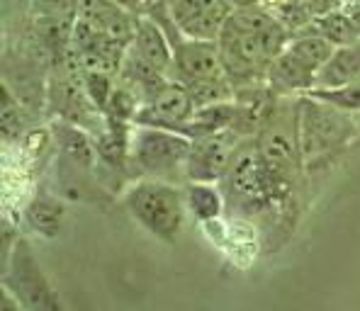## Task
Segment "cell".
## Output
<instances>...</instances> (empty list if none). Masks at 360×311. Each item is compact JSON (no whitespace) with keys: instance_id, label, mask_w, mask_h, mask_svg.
Here are the masks:
<instances>
[{"instance_id":"29","label":"cell","mask_w":360,"mask_h":311,"mask_svg":"<svg viewBox=\"0 0 360 311\" xmlns=\"http://www.w3.org/2000/svg\"><path fill=\"white\" fill-rule=\"evenodd\" d=\"M302 3H304V5H309V10H311V13H319V3H321V0H302Z\"/></svg>"},{"instance_id":"8","label":"cell","mask_w":360,"mask_h":311,"mask_svg":"<svg viewBox=\"0 0 360 311\" xmlns=\"http://www.w3.org/2000/svg\"><path fill=\"white\" fill-rule=\"evenodd\" d=\"M195 114V102L188 86L178 78H168L156 95L146 105H141L134 117V124H149V126H163L180 134L190 136V119Z\"/></svg>"},{"instance_id":"10","label":"cell","mask_w":360,"mask_h":311,"mask_svg":"<svg viewBox=\"0 0 360 311\" xmlns=\"http://www.w3.org/2000/svg\"><path fill=\"white\" fill-rule=\"evenodd\" d=\"M221 76H226V71L217 41L183 37V39L173 44L171 78H178L183 83H193V81L221 78Z\"/></svg>"},{"instance_id":"16","label":"cell","mask_w":360,"mask_h":311,"mask_svg":"<svg viewBox=\"0 0 360 311\" xmlns=\"http://www.w3.org/2000/svg\"><path fill=\"white\" fill-rule=\"evenodd\" d=\"M63 219H66V207L54 194L39 192L25 207V221L34 234L44 236V239H56L61 234Z\"/></svg>"},{"instance_id":"28","label":"cell","mask_w":360,"mask_h":311,"mask_svg":"<svg viewBox=\"0 0 360 311\" xmlns=\"http://www.w3.org/2000/svg\"><path fill=\"white\" fill-rule=\"evenodd\" d=\"M115 3H120L122 8L131 10V13H141V8H144L146 0H115Z\"/></svg>"},{"instance_id":"19","label":"cell","mask_w":360,"mask_h":311,"mask_svg":"<svg viewBox=\"0 0 360 311\" xmlns=\"http://www.w3.org/2000/svg\"><path fill=\"white\" fill-rule=\"evenodd\" d=\"M309 27L319 32L321 37H326L333 46H346V44H356V41H360L358 27L353 25L351 15L346 13L343 5L341 8H333V10H326V13L314 15Z\"/></svg>"},{"instance_id":"22","label":"cell","mask_w":360,"mask_h":311,"mask_svg":"<svg viewBox=\"0 0 360 311\" xmlns=\"http://www.w3.org/2000/svg\"><path fill=\"white\" fill-rule=\"evenodd\" d=\"M185 86H188L190 95H193L195 107H205V105H214V102H229V100H234V91H236L226 76L193 81V83H185Z\"/></svg>"},{"instance_id":"12","label":"cell","mask_w":360,"mask_h":311,"mask_svg":"<svg viewBox=\"0 0 360 311\" xmlns=\"http://www.w3.org/2000/svg\"><path fill=\"white\" fill-rule=\"evenodd\" d=\"M129 49L134 51L139 59H144L149 66L158 68L161 73H166L171 78L173 71V44L168 39L166 29L151 20L149 15L136 13V25H134V37H131Z\"/></svg>"},{"instance_id":"7","label":"cell","mask_w":360,"mask_h":311,"mask_svg":"<svg viewBox=\"0 0 360 311\" xmlns=\"http://www.w3.org/2000/svg\"><path fill=\"white\" fill-rule=\"evenodd\" d=\"M241 141L243 136L234 129L212 131L193 139L188 161H185V178L200 183H219Z\"/></svg>"},{"instance_id":"3","label":"cell","mask_w":360,"mask_h":311,"mask_svg":"<svg viewBox=\"0 0 360 311\" xmlns=\"http://www.w3.org/2000/svg\"><path fill=\"white\" fill-rule=\"evenodd\" d=\"M295 107H297V134L304 166L341 151L346 144H351L358 131L351 112L307 93L297 95Z\"/></svg>"},{"instance_id":"27","label":"cell","mask_w":360,"mask_h":311,"mask_svg":"<svg viewBox=\"0 0 360 311\" xmlns=\"http://www.w3.org/2000/svg\"><path fill=\"white\" fill-rule=\"evenodd\" d=\"M343 8H346V13L351 15L353 25L358 27V34H360V3H346Z\"/></svg>"},{"instance_id":"2","label":"cell","mask_w":360,"mask_h":311,"mask_svg":"<svg viewBox=\"0 0 360 311\" xmlns=\"http://www.w3.org/2000/svg\"><path fill=\"white\" fill-rule=\"evenodd\" d=\"M219 183L221 192L226 197V204L231 209H236L239 214H243V217L263 214L278 199L285 197L280 192V187L275 185V180L270 178L253 139L241 141Z\"/></svg>"},{"instance_id":"14","label":"cell","mask_w":360,"mask_h":311,"mask_svg":"<svg viewBox=\"0 0 360 311\" xmlns=\"http://www.w3.org/2000/svg\"><path fill=\"white\" fill-rule=\"evenodd\" d=\"M266 83L280 98H285V95L292 98V95H304L314 88L316 73L309 66H304L295 54H290L288 46H285V51H280L270 61L266 71Z\"/></svg>"},{"instance_id":"5","label":"cell","mask_w":360,"mask_h":311,"mask_svg":"<svg viewBox=\"0 0 360 311\" xmlns=\"http://www.w3.org/2000/svg\"><path fill=\"white\" fill-rule=\"evenodd\" d=\"M3 287L22 304V311H61L63 304L46 280L39 260L32 253L25 236H18L15 244L5 251Z\"/></svg>"},{"instance_id":"6","label":"cell","mask_w":360,"mask_h":311,"mask_svg":"<svg viewBox=\"0 0 360 311\" xmlns=\"http://www.w3.org/2000/svg\"><path fill=\"white\" fill-rule=\"evenodd\" d=\"M193 139L180 131L163 126L134 124L131 129V154L129 163L149 178H171L176 173L185 176V161L190 154Z\"/></svg>"},{"instance_id":"21","label":"cell","mask_w":360,"mask_h":311,"mask_svg":"<svg viewBox=\"0 0 360 311\" xmlns=\"http://www.w3.org/2000/svg\"><path fill=\"white\" fill-rule=\"evenodd\" d=\"M0 131H3L5 141H15L25 129V112L22 105H20L15 91H10V83L3 81L0 88Z\"/></svg>"},{"instance_id":"23","label":"cell","mask_w":360,"mask_h":311,"mask_svg":"<svg viewBox=\"0 0 360 311\" xmlns=\"http://www.w3.org/2000/svg\"><path fill=\"white\" fill-rule=\"evenodd\" d=\"M307 95L324 100V102H329L338 110H346V112H360V81L346 83V86L338 88H311Z\"/></svg>"},{"instance_id":"20","label":"cell","mask_w":360,"mask_h":311,"mask_svg":"<svg viewBox=\"0 0 360 311\" xmlns=\"http://www.w3.org/2000/svg\"><path fill=\"white\" fill-rule=\"evenodd\" d=\"M231 122H234V100L205 105V107H195L188 134L190 139H198V136L212 134V131L231 129Z\"/></svg>"},{"instance_id":"25","label":"cell","mask_w":360,"mask_h":311,"mask_svg":"<svg viewBox=\"0 0 360 311\" xmlns=\"http://www.w3.org/2000/svg\"><path fill=\"white\" fill-rule=\"evenodd\" d=\"M81 0H32V18L76 20Z\"/></svg>"},{"instance_id":"15","label":"cell","mask_w":360,"mask_h":311,"mask_svg":"<svg viewBox=\"0 0 360 311\" xmlns=\"http://www.w3.org/2000/svg\"><path fill=\"white\" fill-rule=\"evenodd\" d=\"M360 81V41L336 46L331 59L316 71L314 88H338Z\"/></svg>"},{"instance_id":"30","label":"cell","mask_w":360,"mask_h":311,"mask_svg":"<svg viewBox=\"0 0 360 311\" xmlns=\"http://www.w3.org/2000/svg\"><path fill=\"white\" fill-rule=\"evenodd\" d=\"M346 3H360V0H343V5H346Z\"/></svg>"},{"instance_id":"24","label":"cell","mask_w":360,"mask_h":311,"mask_svg":"<svg viewBox=\"0 0 360 311\" xmlns=\"http://www.w3.org/2000/svg\"><path fill=\"white\" fill-rule=\"evenodd\" d=\"M115 83H117V76H112V73L83 71V86H86V93L100 112H105V107H108V100L115 91Z\"/></svg>"},{"instance_id":"13","label":"cell","mask_w":360,"mask_h":311,"mask_svg":"<svg viewBox=\"0 0 360 311\" xmlns=\"http://www.w3.org/2000/svg\"><path fill=\"white\" fill-rule=\"evenodd\" d=\"M54 139L59 144L61 166H68L73 173H88L93 171L98 154H95V141L88 134V129L68 122V119H56L51 124Z\"/></svg>"},{"instance_id":"17","label":"cell","mask_w":360,"mask_h":311,"mask_svg":"<svg viewBox=\"0 0 360 311\" xmlns=\"http://www.w3.org/2000/svg\"><path fill=\"white\" fill-rule=\"evenodd\" d=\"M185 204H188V214L195 221H217L221 217L226 207V197L217 183H200V180H188L185 187Z\"/></svg>"},{"instance_id":"26","label":"cell","mask_w":360,"mask_h":311,"mask_svg":"<svg viewBox=\"0 0 360 311\" xmlns=\"http://www.w3.org/2000/svg\"><path fill=\"white\" fill-rule=\"evenodd\" d=\"M268 0H231L234 10H246V8H266Z\"/></svg>"},{"instance_id":"18","label":"cell","mask_w":360,"mask_h":311,"mask_svg":"<svg viewBox=\"0 0 360 311\" xmlns=\"http://www.w3.org/2000/svg\"><path fill=\"white\" fill-rule=\"evenodd\" d=\"M333 49H336V46H333L326 37H321L319 32L311 29V27H307V29L297 32V34H292V37H290V41H288L290 54L297 56V59L304 63V66H309L314 73L331 59Z\"/></svg>"},{"instance_id":"4","label":"cell","mask_w":360,"mask_h":311,"mask_svg":"<svg viewBox=\"0 0 360 311\" xmlns=\"http://www.w3.org/2000/svg\"><path fill=\"white\" fill-rule=\"evenodd\" d=\"M253 141H256V149L261 154L263 163H266L270 178L280 187V192L288 197V192L292 190L295 180L302 173V166H304L300 149L297 107H295V102L275 105L273 114L261 126V131L253 136Z\"/></svg>"},{"instance_id":"9","label":"cell","mask_w":360,"mask_h":311,"mask_svg":"<svg viewBox=\"0 0 360 311\" xmlns=\"http://www.w3.org/2000/svg\"><path fill=\"white\" fill-rule=\"evenodd\" d=\"M173 22L183 37L217 41L234 15L231 0H168Z\"/></svg>"},{"instance_id":"1","label":"cell","mask_w":360,"mask_h":311,"mask_svg":"<svg viewBox=\"0 0 360 311\" xmlns=\"http://www.w3.org/2000/svg\"><path fill=\"white\" fill-rule=\"evenodd\" d=\"M122 202L131 219L149 231L153 239L176 244L188 214L185 190L161 178H139L122 192Z\"/></svg>"},{"instance_id":"11","label":"cell","mask_w":360,"mask_h":311,"mask_svg":"<svg viewBox=\"0 0 360 311\" xmlns=\"http://www.w3.org/2000/svg\"><path fill=\"white\" fill-rule=\"evenodd\" d=\"M76 20L88 25L90 29L110 37V39H117L122 44H131L136 13L122 8L115 0H81Z\"/></svg>"}]
</instances>
